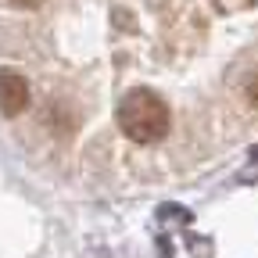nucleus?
<instances>
[{
	"label": "nucleus",
	"mask_w": 258,
	"mask_h": 258,
	"mask_svg": "<svg viewBox=\"0 0 258 258\" xmlns=\"http://www.w3.org/2000/svg\"><path fill=\"white\" fill-rule=\"evenodd\" d=\"M169 104L161 101L154 90H129L118 104V129L133 144H158L161 137H169Z\"/></svg>",
	"instance_id": "1"
},
{
	"label": "nucleus",
	"mask_w": 258,
	"mask_h": 258,
	"mask_svg": "<svg viewBox=\"0 0 258 258\" xmlns=\"http://www.w3.org/2000/svg\"><path fill=\"white\" fill-rule=\"evenodd\" d=\"M29 108V83L22 72L15 69H0V111H4L8 118L22 115Z\"/></svg>",
	"instance_id": "2"
},
{
	"label": "nucleus",
	"mask_w": 258,
	"mask_h": 258,
	"mask_svg": "<svg viewBox=\"0 0 258 258\" xmlns=\"http://www.w3.org/2000/svg\"><path fill=\"white\" fill-rule=\"evenodd\" d=\"M247 101H251V108H258V72H254L251 83H247Z\"/></svg>",
	"instance_id": "3"
},
{
	"label": "nucleus",
	"mask_w": 258,
	"mask_h": 258,
	"mask_svg": "<svg viewBox=\"0 0 258 258\" xmlns=\"http://www.w3.org/2000/svg\"><path fill=\"white\" fill-rule=\"evenodd\" d=\"M15 4H18V8H40L43 0H15Z\"/></svg>",
	"instance_id": "4"
}]
</instances>
